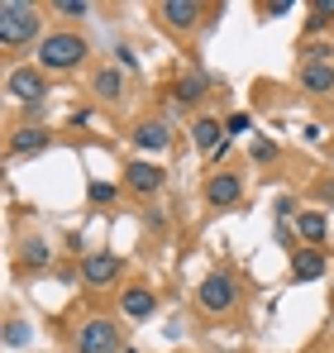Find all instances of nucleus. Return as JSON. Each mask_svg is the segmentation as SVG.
I'll return each instance as SVG.
<instances>
[{"mask_svg":"<svg viewBox=\"0 0 334 353\" xmlns=\"http://www.w3.org/2000/svg\"><path fill=\"white\" fill-rule=\"evenodd\" d=\"M224 129H229V134H244V129H248V115H229Z\"/></svg>","mask_w":334,"mask_h":353,"instance_id":"nucleus-26","label":"nucleus"},{"mask_svg":"<svg viewBox=\"0 0 334 353\" xmlns=\"http://www.w3.org/2000/svg\"><path fill=\"white\" fill-rule=\"evenodd\" d=\"M239 191H244V181H239L234 172H215L210 181H206V201H210L215 210L234 205V201H239Z\"/></svg>","mask_w":334,"mask_h":353,"instance_id":"nucleus-8","label":"nucleus"},{"mask_svg":"<svg viewBox=\"0 0 334 353\" xmlns=\"http://www.w3.org/2000/svg\"><path fill=\"white\" fill-rule=\"evenodd\" d=\"M296 230H301V239H311V243H320L330 225H325V215H320V210H301V215H296Z\"/></svg>","mask_w":334,"mask_h":353,"instance_id":"nucleus-16","label":"nucleus"},{"mask_svg":"<svg viewBox=\"0 0 334 353\" xmlns=\"http://www.w3.org/2000/svg\"><path fill=\"white\" fill-rule=\"evenodd\" d=\"M119 353H139V349H119Z\"/></svg>","mask_w":334,"mask_h":353,"instance_id":"nucleus-28","label":"nucleus"},{"mask_svg":"<svg viewBox=\"0 0 334 353\" xmlns=\"http://www.w3.org/2000/svg\"><path fill=\"white\" fill-rule=\"evenodd\" d=\"M291 10H296L291 0H268V5H258V14H273V19H277V14H291Z\"/></svg>","mask_w":334,"mask_h":353,"instance_id":"nucleus-24","label":"nucleus"},{"mask_svg":"<svg viewBox=\"0 0 334 353\" xmlns=\"http://www.w3.org/2000/svg\"><path fill=\"white\" fill-rule=\"evenodd\" d=\"M124 186H129V191H139V196H153V191L163 186V168H158V163H148V158H139V163H129Z\"/></svg>","mask_w":334,"mask_h":353,"instance_id":"nucleus-7","label":"nucleus"},{"mask_svg":"<svg viewBox=\"0 0 334 353\" xmlns=\"http://www.w3.org/2000/svg\"><path fill=\"white\" fill-rule=\"evenodd\" d=\"M291 272H296V282H315V277H325V253H320V248H301V253L291 258Z\"/></svg>","mask_w":334,"mask_h":353,"instance_id":"nucleus-12","label":"nucleus"},{"mask_svg":"<svg viewBox=\"0 0 334 353\" xmlns=\"http://www.w3.org/2000/svg\"><path fill=\"white\" fill-rule=\"evenodd\" d=\"M301 86L306 91H334V67L330 62H306L301 67Z\"/></svg>","mask_w":334,"mask_h":353,"instance_id":"nucleus-15","label":"nucleus"},{"mask_svg":"<svg viewBox=\"0 0 334 353\" xmlns=\"http://www.w3.org/2000/svg\"><path fill=\"white\" fill-rule=\"evenodd\" d=\"M325 201H334V181H325Z\"/></svg>","mask_w":334,"mask_h":353,"instance_id":"nucleus-27","label":"nucleus"},{"mask_svg":"<svg viewBox=\"0 0 334 353\" xmlns=\"http://www.w3.org/2000/svg\"><path fill=\"white\" fill-rule=\"evenodd\" d=\"M39 34V5L29 0H0V48H19Z\"/></svg>","mask_w":334,"mask_h":353,"instance_id":"nucleus-1","label":"nucleus"},{"mask_svg":"<svg viewBox=\"0 0 334 353\" xmlns=\"http://www.w3.org/2000/svg\"><path fill=\"white\" fill-rule=\"evenodd\" d=\"M77 353H119V334H115V325L106 320V315H96V320L81 325Z\"/></svg>","mask_w":334,"mask_h":353,"instance_id":"nucleus-5","label":"nucleus"},{"mask_svg":"<svg viewBox=\"0 0 334 353\" xmlns=\"http://www.w3.org/2000/svg\"><path fill=\"white\" fill-rule=\"evenodd\" d=\"M196 296H201V305H206V310H215V315H224V310H234V305H239V287H234V277H229V272L206 277Z\"/></svg>","mask_w":334,"mask_h":353,"instance_id":"nucleus-4","label":"nucleus"},{"mask_svg":"<svg viewBox=\"0 0 334 353\" xmlns=\"http://www.w3.org/2000/svg\"><path fill=\"white\" fill-rule=\"evenodd\" d=\"M158 14H163L172 29H196L201 5H196V0H163V5H158Z\"/></svg>","mask_w":334,"mask_h":353,"instance_id":"nucleus-10","label":"nucleus"},{"mask_svg":"<svg viewBox=\"0 0 334 353\" xmlns=\"http://www.w3.org/2000/svg\"><path fill=\"white\" fill-rule=\"evenodd\" d=\"M5 91H10L14 101H24V105H34V101H43V96H48V81H43V67H14V72L5 77Z\"/></svg>","mask_w":334,"mask_h":353,"instance_id":"nucleus-3","label":"nucleus"},{"mask_svg":"<svg viewBox=\"0 0 334 353\" xmlns=\"http://www.w3.org/2000/svg\"><path fill=\"white\" fill-rule=\"evenodd\" d=\"M119 310H124L129 320H148V315L158 310V296L148 292V287H124V292H119Z\"/></svg>","mask_w":334,"mask_h":353,"instance_id":"nucleus-9","label":"nucleus"},{"mask_svg":"<svg viewBox=\"0 0 334 353\" xmlns=\"http://www.w3.org/2000/svg\"><path fill=\"white\" fill-rule=\"evenodd\" d=\"M24 339H29V334H24V325H14V320H10V330H5V344L14 349V344H24Z\"/></svg>","mask_w":334,"mask_h":353,"instance_id":"nucleus-25","label":"nucleus"},{"mask_svg":"<svg viewBox=\"0 0 334 353\" xmlns=\"http://www.w3.org/2000/svg\"><path fill=\"white\" fill-rule=\"evenodd\" d=\"M86 196H91L96 205H106V201H115V186H110V181H91V186H86Z\"/></svg>","mask_w":334,"mask_h":353,"instance_id":"nucleus-22","label":"nucleus"},{"mask_svg":"<svg viewBox=\"0 0 334 353\" xmlns=\"http://www.w3.org/2000/svg\"><path fill=\"white\" fill-rule=\"evenodd\" d=\"M201 86H206V77H201V72L181 77V81H177V101H181V105H186V101H201Z\"/></svg>","mask_w":334,"mask_h":353,"instance_id":"nucleus-18","label":"nucleus"},{"mask_svg":"<svg viewBox=\"0 0 334 353\" xmlns=\"http://www.w3.org/2000/svg\"><path fill=\"white\" fill-rule=\"evenodd\" d=\"M48 148V129H19L10 139V158H29V153H43Z\"/></svg>","mask_w":334,"mask_h":353,"instance_id":"nucleus-13","label":"nucleus"},{"mask_svg":"<svg viewBox=\"0 0 334 353\" xmlns=\"http://www.w3.org/2000/svg\"><path fill=\"white\" fill-rule=\"evenodd\" d=\"M53 10H57V14H67V19H81L91 5H86V0H53Z\"/></svg>","mask_w":334,"mask_h":353,"instance_id":"nucleus-20","label":"nucleus"},{"mask_svg":"<svg viewBox=\"0 0 334 353\" xmlns=\"http://www.w3.org/2000/svg\"><path fill=\"white\" fill-rule=\"evenodd\" d=\"M253 158H258V163H273V158H277V143H273V139H258V143H253Z\"/></svg>","mask_w":334,"mask_h":353,"instance_id":"nucleus-23","label":"nucleus"},{"mask_svg":"<svg viewBox=\"0 0 334 353\" xmlns=\"http://www.w3.org/2000/svg\"><path fill=\"white\" fill-rule=\"evenodd\" d=\"M191 139H196V148H201V153H210V158H215L224 143H229L220 119H196V124H191Z\"/></svg>","mask_w":334,"mask_h":353,"instance_id":"nucleus-11","label":"nucleus"},{"mask_svg":"<svg viewBox=\"0 0 334 353\" xmlns=\"http://www.w3.org/2000/svg\"><path fill=\"white\" fill-rule=\"evenodd\" d=\"M119 86H124V77L115 67H101L96 72V96H119Z\"/></svg>","mask_w":334,"mask_h":353,"instance_id":"nucleus-17","label":"nucleus"},{"mask_svg":"<svg viewBox=\"0 0 334 353\" xmlns=\"http://www.w3.org/2000/svg\"><path fill=\"white\" fill-rule=\"evenodd\" d=\"M81 58H86V39H77L72 29L48 34V39L39 43V67H43V72H72Z\"/></svg>","mask_w":334,"mask_h":353,"instance_id":"nucleus-2","label":"nucleus"},{"mask_svg":"<svg viewBox=\"0 0 334 353\" xmlns=\"http://www.w3.org/2000/svg\"><path fill=\"white\" fill-rule=\"evenodd\" d=\"M81 277H86L91 287H110L115 277H119V258H115V253H86V258H81Z\"/></svg>","mask_w":334,"mask_h":353,"instance_id":"nucleus-6","label":"nucleus"},{"mask_svg":"<svg viewBox=\"0 0 334 353\" xmlns=\"http://www.w3.org/2000/svg\"><path fill=\"white\" fill-rule=\"evenodd\" d=\"M134 143H139L144 153H163L167 143H172V139H167V124H158V119L139 124V129H134Z\"/></svg>","mask_w":334,"mask_h":353,"instance_id":"nucleus-14","label":"nucleus"},{"mask_svg":"<svg viewBox=\"0 0 334 353\" xmlns=\"http://www.w3.org/2000/svg\"><path fill=\"white\" fill-rule=\"evenodd\" d=\"M330 14H334V0H320V5H311V19H306V29H311V34L330 29Z\"/></svg>","mask_w":334,"mask_h":353,"instance_id":"nucleus-19","label":"nucleus"},{"mask_svg":"<svg viewBox=\"0 0 334 353\" xmlns=\"http://www.w3.org/2000/svg\"><path fill=\"white\" fill-rule=\"evenodd\" d=\"M48 258H53V253H48V243H29V248H24V263H29V268H43Z\"/></svg>","mask_w":334,"mask_h":353,"instance_id":"nucleus-21","label":"nucleus"}]
</instances>
